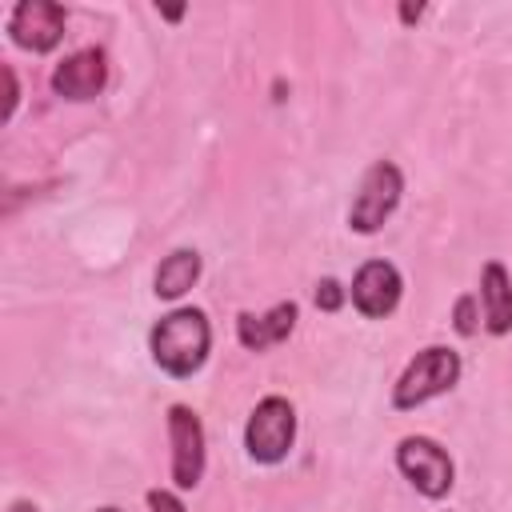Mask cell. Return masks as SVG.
Masks as SVG:
<instances>
[{"label": "cell", "mask_w": 512, "mask_h": 512, "mask_svg": "<svg viewBox=\"0 0 512 512\" xmlns=\"http://www.w3.org/2000/svg\"><path fill=\"white\" fill-rule=\"evenodd\" d=\"M208 344H212V328L200 308H176L160 316L156 328L148 332L152 360L176 380L200 372V364L208 360Z\"/></svg>", "instance_id": "6da1fadb"}, {"label": "cell", "mask_w": 512, "mask_h": 512, "mask_svg": "<svg viewBox=\"0 0 512 512\" xmlns=\"http://www.w3.org/2000/svg\"><path fill=\"white\" fill-rule=\"evenodd\" d=\"M456 380H460V352L456 348H444V344H428V348H420L408 360V368L392 384V408H400V412L420 408L432 396L452 392Z\"/></svg>", "instance_id": "7a4b0ae2"}, {"label": "cell", "mask_w": 512, "mask_h": 512, "mask_svg": "<svg viewBox=\"0 0 512 512\" xmlns=\"http://www.w3.org/2000/svg\"><path fill=\"white\" fill-rule=\"evenodd\" d=\"M400 192H404V176L392 160H376L364 176H360V188L352 196V208H348V228L360 232V236H372L384 228V220L396 212L400 204Z\"/></svg>", "instance_id": "3957f363"}, {"label": "cell", "mask_w": 512, "mask_h": 512, "mask_svg": "<svg viewBox=\"0 0 512 512\" xmlns=\"http://www.w3.org/2000/svg\"><path fill=\"white\" fill-rule=\"evenodd\" d=\"M296 440V408L284 396H264L248 424H244V448L256 464H280L292 452Z\"/></svg>", "instance_id": "277c9868"}, {"label": "cell", "mask_w": 512, "mask_h": 512, "mask_svg": "<svg viewBox=\"0 0 512 512\" xmlns=\"http://www.w3.org/2000/svg\"><path fill=\"white\" fill-rule=\"evenodd\" d=\"M396 468H400L404 480H408L420 496H428V500L448 496L452 476H456L452 456H448L436 440H428V436H404L400 448H396Z\"/></svg>", "instance_id": "5b68a950"}, {"label": "cell", "mask_w": 512, "mask_h": 512, "mask_svg": "<svg viewBox=\"0 0 512 512\" xmlns=\"http://www.w3.org/2000/svg\"><path fill=\"white\" fill-rule=\"evenodd\" d=\"M168 440H172V484L196 488L204 476V424L188 404L168 408Z\"/></svg>", "instance_id": "8992f818"}, {"label": "cell", "mask_w": 512, "mask_h": 512, "mask_svg": "<svg viewBox=\"0 0 512 512\" xmlns=\"http://www.w3.org/2000/svg\"><path fill=\"white\" fill-rule=\"evenodd\" d=\"M64 20L68 12L56 0H20L8 16V32L28 52H52L64 36Z\"/></svg>", "instance_id": "52a82bcc"}, {"label": "cell", "mask_w": 512, "mask_h": 512, "mask_svg": "<svg viewBox=\"0 0 512 512\" xmlns=\"http://www.w3.org/2000/svg\"><path fill=\"white\" fill-rule=\"evenodd\" d=\"M348 292H352V304H356L360 316L384 320L388 312H396L400 292H404V280H400L396 264H388V260H368V264H360V272L352 276V288H348Z\"/></svg>", "instance_id": "ba28073f"}, {"label": "cell", "mask_w": 512, "mask_h": 512, "mask_svg": "<svg viewBox=\"0 0 512 512\" xmlns=\"http://www.w3.org/2000/svg\"><path fill=\"white\" fill-rule=\"evenodd\" d=\"M108 84V56L100 48H80L52 68V92L64 100H92Z\"/></svg>", "instance_id": "9c48e42d"}, {"label": "cell", "mask_w": 512, "mask_h": 512, "mask_svg": "<svg viewBox=\"0 0 512 512\" xmlns=\"http://www.w3.org/2000/svg\"><path fill=\"white\" fill-rule=\"evenodd\" d=\"M296 328V304L284 300V304H272L268 312H240L236 316V336L248 352H268L276 344H284Z\"/></svg>", "instance_id": "30bf717a"}, {"label": "cell", "mask_w": 512, "mask_h": 512, "mask_svg": "<svg viewBox=\"0 0 512 512\" xmlns=\"http://www.w3.org/2000/svg\"><path fill=\"white\" fill-rule=\"evenodd\" d=\"M480 304H484V328L492 336H504L512 328V280L500 260H488L480 272Z\"/></svg>", "instance_id": "8fae6325"}, {"label": "cell", "mask_w": 512, "mask_h": 512, "mask_svg": "<svg viewBox=\"0 0 512 512\" xmlns=\"http://www.w3.org/2000/svg\"><path fill=\"white\" fill-rule=\"evenodd\" d=\"M196 280H200V252H192V248H176V252H168V256L160 260L156 276H152L160 300H180Z\"/></svg>", "instance_id": "7c38bea8"}, {"label": "cell", "mask_w": 512, "mask_h": 512, "mask_svg": "<svg viewBox=\"0 0 512 512\" xmlns=\"http://www.w3.org/2000/svg\"><path fill=\"white\" fill-rule=\"evenodd\" d=\"M476 304H480V296H472V292L456 300V308H452V324H456L460 336H472V332H476V320H480V316H476Z\"/></svg>", "instance_id": "4fadbf2b"}, {"label": "cell", "mask_w": 512, "mask_h": 512, "mask_svg": "<svg viewBox=\"0 0 512 512\" xmlns=\"http://www.w3.org/2000/svg\"><path fill=\"white\" fill-rule=\"evenodd\" d=\"M344 296H348V288H344L340 280H332V276L316 284V308H320V312H336V308L344 304Z\"/></svg>", "instance_id": "5bb4252c"}, {"label": "cell", "mask_w": 512, "mask_h": 512, "mask_svg": "<svg viewBox=\"0 0 512 512\" xmlns=\"http://www.w3.org/2000/svg\"><path fill=\"white\" fill-rule=\"evenodd\" d=\"M148 508H152V512H184L180 496L168 492V488H152V492H148Z\"/></svg>", "instance_id": "9a60e30c"}, {"label": "cell", "mask_w": 512, "mask_h": 512, "mask_svg": "<svg viewBox=\"0 0 512 512\" xmlns=\"http://www.w3.org/2000/svg\"><path fill=\"white\" fill-rule=\"evenodd\" d=\"M4 84H8V100H4V120H12L16 112V100H20V88H16V72L4 64Z\"/></svg>", "instance_id": "2e32d148"}, {"label": "cell", "mask_w": 512, "mask_h": 512, "mask_svg": "<svg viewBox=\"0 0 512 512\" xmlns=\"http://www.w3.org/2000/svg\"><path fill=\"white\" fill-rule=\"evenodd\" d=\"M424 16V4H400V20L404 24H412V20H420Z\"/></svg>", "instance_id": "e0dca14e"}, {"label": "cell", "mask_w": 512, "mask_h": 512, "mask_svg": "<svg viewBox=\"0 0 512 512\" xmlns=\"http://www.w3.org/2000/svg\"><path fill=\"white\" fill-rule=\"evenodd\" d=\"M8 512H36V504H28V500H12Z\"/></svg>", "instance_id": "ac0fdd59"}, {"label": "cell", "mask_w": 512, "mask_h": 512, "mask_svg": "<svg viewBox=\"0 0 512 512\" xmlns=\"http://www.w3.org/2000/svg\"><path fill=\"white\" fill-rule=\"evenodd\" d=\"M160 16H164V20H180V16H184V8H160Z\"/></svg>", "instance_id": "d6986e66"}, {"label": "cell", "mask_w": 512, "mask_h": 512, "mask_svg": "<svg viewBox=\"0 0 512 512\" xmlns=\"http://www.w3.org/2000/svg\"><path fill=\"white\" fill-rule=\"evenodd\" d=\"M96 512H120V508H96Z\"/></svg>", "instance_id": "ffe728a7"}]
</instances>
